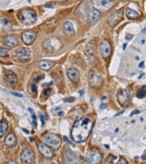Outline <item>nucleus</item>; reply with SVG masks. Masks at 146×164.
<instances>
[{
	"label": "nucleus",
	"instance_id": "1",
	"mask_svg": "<svg viewBox=\"0 0 146 164\" xmlns=\"http://www.w3.org/2000/svg\"><path fill=\"white\" fill-rule=\"evenodd\" d=\"M93 124L92 119L89 117H83L75 121L71 130L73 141L77 143L85 142L90 135Z\"/></svg>",
	"mask_w": 146,
	"mask_h": 164
},
{
	"label": "nucleus",
	"instance_id": "2",
	"mask_svg": "<svg viewBox=\"0 0 146 164\" xmlns=\"http://www.w3.org/2000/svg\"><path fill=\"white\" fill-rule=\"evenodd\" d=\"M19 18L22 23L26 25L34 24L36 20L35 12L30 8H24L18 13Z\"/></svg>",
	"mask_w": 146,
	"mask_h": 164
},
{
	"label": "nucleus",
	"instance_id": "3",
	"mask_svg": "<svg viewBox=\"0 0 146 164\" xmlns=\"http://www.w3.org/2000/svg\"><path fill=\"white\" fill-rule=\"evenodd\" d=\"M85 160L88 164H99L102 160V155L98 149H91L86 153Z\"/></svg>",
	"mask_w": 146,
	"mask_h": 164
},
{
	"label": "nucleus",
	"instance_id": "4",
	"mask_svg": "<svg viewBox=\"0 0 146 164\" xmlns=\"http://www.w3.org/2000/svg\"><path fill=\"white\" fill-rule=\"evenodd\" d=\"M63 163L64 164H80V160L75 153L67 148L64 150Z\"/></svg>",
	"mask_w": 146,
	"mask_h": 164
},
{
	"label": "nucleus",
	"instance_id": "5",
	"mask_svg": "<svg viewBox=\"0 0 146 164\" xmlns=\"http://www.w3.org/2000/svg\"><path fill=\"white\" fill-rule=\"evenodd\" d=\"M94 8L97 9L100 13H104L107 11L113 5V1L110 0H97L93 1Z\"/></svg>",
	"mask_w": 146,
	"mask_h": 164
},
{
	"label": "nucleus",
	"instance_id": "6",
	"mask_svg": "<svg viewBox=\"0 0 146 164\" xmlns=\"http://www.w3.org/2000/svg\"><path fill=\"white\" fill-rule=\"evenodd\" d=\"M117 98H118L120 105L122 107H127L129 103V100H130L129 93L127 90L120 89L117 93Z\"/></svg>",
	"mask_w": 146,
	"mask_h": 164
},
{
	"label": "nucleus",
	"instance_id": "7",
	"mask_svg": "<svg viewBox=\"0 0 146 164\" xmlns=\"http://www.w3.org/2000/svg\"><path fill=\"white\" fill-rule=\"evenodd\" d=\"M45 141L48 145L54 148H59L61 144V139L59 136L54 133H48L45 138Z\"/></svg>",
	"mask_w": 146,
	"mask_h": 164
},
{
	"label": "nucleus",
	"instance_id": "8",
	"mask_svg": "<svg viewBox=\"0 0 146 164\" xmlns=\"http://www.w3.org/2000/svg\"><path fill=\"white\" fill-rule=\"evenodd\" d=\"M35 158L34 153L31 150L26 149L21 153V160L25 164H31Z\"/></svg>",
	"mask_w": 146,
	"mask_h": 164
},
{
	"label": "nucleus",
	"instance_id": "9",
	"mask_svg": "<svg viewBox=\"0 0 146 164\" xmlns=\"http://www.w3.org/2000/svg\"><path fill=\"white\" fill-rule=\"evenodd\" d=\"M21 38L24 44L27 45H30L33 43L36 38V33L32 30H27L23 32Z\"/></svg>",
	"mask_w": 146,
	"mask_h": 164
},
{
	"label": "nucleus",
	"instance_id": "10",
	"mask_svg": "<svg viewBox=\"0 0 146 164\" xmlns=\"http://www.w3.org/2000/svg\"><path fill=\"white\" fill-rule=\"evenodd\" d=\"M31 53L26 48H19L16 51V54L22 61L28 62L31 59Z\"/></svg>",
	"mask_w": 146,
	"mask_h": 164
},
{
	"label": "nucleus",
	"instance_id": "11",
	"mask_svg": "<svg viewBox=\"0 0 146 164\" xmlns=\"http://www.w3.org/2000/svg\"><path fill=\"white\" fill-rule=\"evenodd\" d=\"M123 17V13L121 10H117L115 13L111 14L107 19V23L111 26H114L121 21Z\"/></svg>",
	"mask_w": 146,
	"mask_h": 164
},
{
	"label": "nucleus",
	"instance_id": "12",
	"mask_svg": "<svg viewBox=\"0 0 146 164\" xmlns=\"http://www.w3.org/2000/svg\"><path fill=\"white\" fill-rule=\"evenodd\" d=\"M100 51H101L102 56L103 58H107L111 53V45L110 43L107 39H103L100 43Z\"/></svg>",
	"mask_w": 146,
	"mask_h": 164
},
{
	"label": "nucleus",
	"instance_id": "13",
	"mask_svg": "<svg viewBox=\"0 0 146 164\" xmlns=\"http://www.w3.org/2000/svg\"><path fill=\"white\" fill-rule=\"evenodd\" d=\"M38 150L42 156L47 158H51L54 156L52 150L50 149L49 147L43 143H40L38 145Z\"/></svg>",
	"mask_w": 146,
	"mask_h": 164
},
{
	"label": "nucleus",
	"instance_id": "14",
	"mask_svg": "<svg viewBox=\"0 0 146 164\" xmlns=\"http://www.w3.org/2000/svg\"><path fill=\"white\" fill-rule=\"evenodd\" d=\"M67 76L69 80L73 83H77L80 79V72L74 67H70L67 69Z\"/></svg>",
	"mask_w": 146,
	"mask_h": 164
},
{
	"label": "nucleus",
	"instance_id": "15",
	"mask_svg": "<svg viewBox=\"0 0 146 164\" xmlns=\"http://www.w3.org/2000/svg\"><path fill=\"white\" fill-rule=\"evenodd\" d=\"M89 80L90 86L94 88L99 87L102 85V80L101 77L99 75H97V74H96L95 73H91L89 77Z\"/></svg>",
	"mask_w": 146,
	"mask_h": 164
},
{
	"label": "nucleus",
	"instance_id": "16",
	"mask_svg": "<svg viewBox=\"0 0 146 164\" xmlns=\"http://www.w3.org/2000/svg\"><path fill=\"white\" fill-rule=\"evenodd\" d=\"M101 16V13L95 8H91L88 13L87 21L89 23H94Z\"/></svg>",
	"mask_w": 146,
	"mask_h": 164
},
{
	"label": "nucleus",
	"instance_id": "17",
	"mask_svg": "<svg viewBox=\"0 0 146 164\" xmlns=\"http://www.w3.org/2000/svg\"><path fill=\"white\" fill-rule=\"evenodd\" d=\"M3 41H4V43L7 46L11 47V48L17 46L18 45V40L17 39V38L13 35H7L4 36V39H3Z\"/></svg>",
	"mask_w": 146,
	"mask_h": 164
},
{
	"label": "nucleus",
	"instance_id": "18",
	"mask_svg": "<svg viewBox=\"0 0 146 164\" xmlns=\"http://www.w3.org/2000/svg\"><path fill=\"white\" fill-rule=\"evenodd\" d=\"M38 67L44 71L50 70L54 66V63L52 61L48 60H41L38 62Z\"/></svg>",
	"mask_w": 146,
	"mask_h": 164
},
{
	"label": "nucleus",
	"instance_id": "19",
	"mask_svg": "<svg viewBox=\"0 0 146 164\" xmlns=\"http://www.w3.org/2000/svg\"><path fill=\"white\" fill-rule=\"evenodd\" d=\"M5 77L10 86H13L17 82V76L12 71H7L5 72Z\"/></svg>",
	"mask_w": 146,
	"mask_h": 164
},
{
	"label": "nucleus",
	"instance_id": "20",
	"mask_svg": "<svg viewBox=\"0 0 146 164\" xmlns=\"http://www.w3.org/2000/svg\"><path fill=\"white\" fill-rule=\"evenodd\" d=\"M16 142H17V139L13 133H9L4 139V144L9 147H12L16 145Z\"/></svg>",
	"mask_w": 146,
	"mask_h": 164
},
{
	"label": "nucleus",
	"instance_id": "21",
	"mask_svg": "<svg viewBox=\"0 0 146 164\" xmlns=\"http://www.w3.org/2000/svg\"><path fill=\"white\" fill-rule=\"evenodd\" d=\"M126 15H127V18L129 19H137L140 17V14L138 12L135 11V10H132V9L127 8V11H126Z\"/></svg>",
	"mask_w": 146,
	"mask_h": 164
},
{
	"label": "nucleus",
	"instance_id": "22",
	"mask_svg": "<svg viewBox=\"0 0 146 164\" xmlns=\"http://www.w3.org/2000/svg\"><path fill=\"white\" fill-rule=\"evenodd\" d=\"M64 29L65 31L69 34H74V29L73 26V24L70 21H67L64 24Z\"/></svg>",
	"mask_w": 146,
	"mask_h": 164
},
{
	"label": "nucleus",
	"instance_id": "23",
	"mask_svg": "<svg viewBox=\"0 0 146 164\" xmlns=\"http://www.w3.org/2000/svg\"><path fill=\"white\" fill-rule=\"evenodd\" d=\"M8 129V125L5 121H1L0 123V136H3Z\"/></svg>",
	"mask_w": 146,
	"mask_h": 164
},
{
	"label": "nucleus",
	"instance_id": "24",
	"mask_svg": "<svg viewBox=\"0 0 146 164\" xmlns=\"http://www.w3.org/2000/svg\"><path fill=\"white\" fill-rule=\"evenodd\" d=\"M137 96L140 98H144L146 96V86H142L137 93Z\"/></svg>",
	"mask_w": 146,
	"mask_h": 164
},
{
	"label": "nucleus",
	"instance_id": "25",
	"mask_svg": "<svg viewBox=\"0 0 146 164\" xmlns=\"http://www.w3.org/2000/svg\"><path fill=\"white\" fill-rule=\"evenodd\" d=\"M8 55V51L4 48H0V56L1 57H5Z\"/></svg>",
	"mask_w": 146,
	"mask_h": 164
},
{
	"label": "nucleus",
	"instance_id": "26",
	"mask_svg": "<svg viewBox=\"0 0 146 164\" xmlns=\"http://www.w3.org/2000/svg\"><path fill=\"white\" fill-rule=\"evenodd\" d=\"M117 164H128V162L125 158H121L120 160H118V163H117Z\"/></svg>",
	"mask_w": 146,
	"mask_h": 164
},
{
	"label": "nucleus",
	"instance_id": "27",
	"mask_svg": "<svg viewBox=\"0 0 146 164\" xmlns=\"http://www.w3.org/2000/svg\"><path fill=\"white\" fill-rule=\"evenodd\" d=\"M29 111H30V112H31V116H32V118H33V120H34V121H36V117L35 114H34V110H33V109H31V108H29Z\"/></svg>",
	"mask_w": 146,
	"mask_h": 164
},
{
	"label": "nucleus",
	"instance_id": "28",
	"mask_svg": "<svg viewBox=\"0 0 146 164\" xmlns=\"http://www.w3.org/2000/svg\"><path fill=\"white\" fill-rule=\"evenodd\" d=\"M38 115H39V118H40L41 121H42V125H45V118H44V116L42 115V114L40 113V112H39V113H38Z\"/></svg>",
	"mask_w": 146,
	"mask_h": 164
},
{
	"label": "nucleus",
	"instance_id": "29",
	"mask_svg": "<svg viewBox=\"0 0 146 164\" xmlns=\"http://www.w3.org/2000/svg\"><path fill=\"white\" fill-rule=\"evenodd\" d=\"M75 98H73V97H70V98H64V101H68V102H72V101H74Z\"/></svg>",
	"mask_w": 146,
	"mask_h": 164
},
{
	"label": "nucleus",
	"instance_id": "30",
	"mask_svg": "<svg viewBox=\"0 0 146 164\" xmlns=\"http://www.w3.org/2000/svg\"><path fill=\"white\" fill-rule=\"evenodd\" d=\"M51 90H50L49 88H47V89H45V90L43 91V94L45 96H48L50 93H51Z\"/></svg>",
	"mask_w": 146,
	"mask_h": 164
},
{
	"label": "nucleus",
	"instance_id": "31",
	"mask_svg": "<svg viewBox=\"0 0 146 164\" xmlns=\"http://www.w3.org/2000/svg\"><path fill=\"white\" fill-rule=\"evenodd\" d=\"M31 92L34 93H36V87L35 84H33L32 86H31Z\"/></svg>",
	"mask_w": 146,
	"mask_h": 164
},
{
	"label": "nucleus",
	"instance_id": "32",
	"mask_svg": "<svg viewBox=\"0 0 146 164\" xmlns=\"http://www.w3.org/2000/svg\"><path fill=\"white\" fill-rule=\"evenodd\" d=\"M1 24H3L4 25H7V24H8V21H7V20L4 19V18H1Z\"/></svg>",
	"mask_w": 146,
	"mask_h": 164
},
{
	"label": "nucleus",
	"instance_id": "33",
	"mask_svg": "<svg viewBox=\"0 0 146 164\" xmlns=\"http://www.w3.org/2000/svg\"><path fill=\"white\" fill-rule=\"evenodd\" d=\"M11 94H13V96H18V97H22L23 96L21 94L18 93H16V92H11Z\"/></svg>",
	"mask_w": 146,
	"mask_h": 164
},
{
	"label": "nucleus",
	"instance_id": "34",
	"mask_svg": "<svg viewBox=\"0 0 146 164\" xmlns=\"http://www.w3.org/2000/svg\"><path fill=\"white\" fill-rule=\"evenodd\" d=\"M140 112V111L139 110H135V111H133V112H132V113L130 114V116H133L134 115H135V114H138Z\"/></svg>",
	"mask_w": 146,
	"mask_h": 164
},
{
	"label": "nucleus",
	"instance_id": "35",
	"mask_svg": "<svg viewBox=\"0 0 146 164\" xmlns=\"http://www.w3.org/2000/svg\"><path fill=\"white\" fill-rule=\"evenodd\" d=\"M105 108H107V105H106L105 104H102L101 106H100V109H105Z\"/></svg>",
	"mask_w": 146,
	"mask_h": 164
},
{
	"label": "nucleus",
	"instance_id": "36",
	"mask_svg": "<svg viewBox=\"0 0 146 164\" xmlns=\"http://www.w3.org/2000/svg\"><path fill=\"white\" fill-rule=\"evenodd\" d=\"M132 38V35H131V34H128L127 36H126V39H127V40H130Z\"/></svg>",
	"mask_w": 146,
	"mask_h": 164
},
{
	"label": "nucleus",
	"instance_id": "37",
	"mask_svg": "<svg viewBox=\"0 0 146 164\" xmlns=\"http://www.w3.org/2000/svg\"><path fill=\"white\" fill-rule=\"evenodd\" d=\"M142 160H146V150L143 153L142 155Z\"/></svg>",
	"mask_w": 146,
	"mask_h": 164
},
{
	"label": "nucleus",
	"instance_id": "38",
	"mask_svg": "<svg viewBox=\"0 0 146 164\" xmlns=\"http://www.w3.org/2000/svg\"><path fill=\"white\" fill-rule=\"evenodd\" d=\"M7 164H17V163L16 161H14V160H10V161L7 162Z\"/></svg>",
	"mask_w": 146,
	"mask_h": 164
},
{
	"label": "nucleus",
	"instance_id": "39",
	"mask_svg": "<svg viewBox=\"0 0 146 164\" xmlns=\"http://www.w3.org/2000/svg\"><path fill=\"white\" fill-rule=\"evenodd\" d=\"M139 67L140 68H142V67H144V62L142 61L139 64Z\"/></svg>",
	"mask_w": 146,
	"mask_h": 164
},
{
	"label": "nucleus",
	"instance_id": "40",
	"mask_svg": "<svg viewBox=\"0 0 146 164\" xmlns=\"http://www.w3.org/2000/svg\"><path fill=\"white\" fill-rule=\"evenodd\" d=\"M124 110L121 111V112H120V113H118V114H116V115H115V116H118V115H121V114H123V113H124Z\"/></svg>",
	"mask_w": 146,
	"mask_h": 164
},
{
	"label": "nucleus",
	"instance_id": "41",
	"mask_svg": "<svg viewBox=\"0 0 146 164\" xmlns=\"http://www.w3.org/2000/svg\"><path fill=\"white\" fill-rule=\"evenodd\" d=\"M23 130H24V132H26V133H29V130H25V129H23Z\"/></svg>",
	"mask_w": 146,
	"mask_h": 164
},
{
	"label": "nucleus",
	"instance_id": "42",
	"mask_svg": "<svg viewBox=\"0 0 146 164\" xmlns=\"http://www.w3.org/2000/svg\"><path fill=\"white\" fill-rule=\"evenodd\" d=\"M83 91H83H83H80V95H81V96H82V95H83Z\"/></svg>",
	"mask_w": 146,
	"mask_h": 164
},
{
	"label": "nucleus",
	"instance_id": "43",
	"mask_svg": "<svg viewBox=\"0 0 146 164\" xmlns=\"http://www.w3.org/2000/svg\"><path fill=\"white\" fill-rule=\"evenodd\" d=\"M126 47H127V44H124V48H124V49H125Z\"/></svg>",
	"mask_w": 146,
	"mask_h": 164
},
{
	"label": "nucleus",
	"instance_id": "44",
	"mask_svg": "<svg viewBox=\"0 0 146 164\" xmlns=\"http://www.w3.org/2000/svg\"><path fill=\"white\" fill-rule=\"evenodd\" d=\"M104 146H105V147H106V148H107V149H109V146H107V145H104Z\"/></svg>",
	"mask_w": 146,
	"mask_h": 164
},
{
	"label": "nucleus",
	"instance_id": "45",
	"mask_svg": "<svg viewBox=\"0 0 146 164\" xmlns=\"http://www.w3.org/2000/svg\"><path fill=\"white\" fill-rule=\"evenodd\" d=\"M59 115H63V112H59Z\"/></svg>",
	"mask_w": 146,
	"mask_h": 164
},
{
	"label": "nucleus",
	"instance_id": "46",
	"mask_svg": "<svg viewBox=\"0 0 146 164\" xmlns=\"http://www.w3.org/2000/svg\"><path fill=\"white\" fill-rule=\"evenodd\" d=\"M144 42H145V40H142V44H143V43H144Z\"/></svg>",
	"mask_w": 146,
	"mask_h": 164
}]
</instances>
